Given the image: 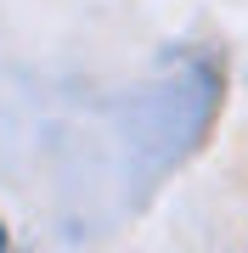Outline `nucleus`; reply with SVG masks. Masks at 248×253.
Returning a JSON list of instances; mask_svg holds the SVG:
<instances>
[{
  "instance_id": "obj_1",
  "label": "nucleus",
  "mask_w": 248,
  "mask_h": 253,
  "mask_svg": "<svg viewBox=\"0 0 248 253\" xmlns=\"http://www.w3.org/2000/svg\"><path fill=\"white\" fill-rule=\"evenodd\" d=\"M6 242H11V236H6V225H0V248H6Z\"/></svg>"
}]
</instances>
